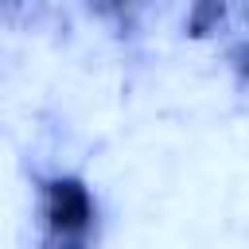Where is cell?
I'll list each match as a JSON object with an SVG mask.
<instances>
[{
	"label": "cell",
	"mask_w": 249,
	"mask_h": 249,
	"mask_svg": "<svg viewBox=\"0 0 249 249\" xmlns=\"http://www.w3.org/2000/svg\"><path fill=\"white\" fill-rule=\"evenodd\" d=\"M39 245L43 249H89L97 226V202L74 175H51L39 183Z\"/></svg>",
	"instance_id": "1"
}]
</instances>
